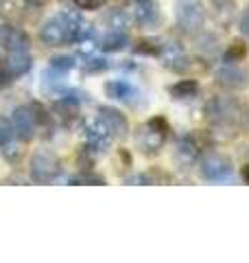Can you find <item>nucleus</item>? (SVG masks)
Returning <instances> with one entry per match:
<instances>
[{"label":"nucleus","mask_w":249,"mask_h":263,"mask_svg":"<svg viewBox=\"0 0 249 263\" xmlns=\"http://www.w3.org/2000/svg\"><path fill=\"white\" fill-rule=\"evenodd\" d=\"M61 174V162L57 158V154L51 149H37L31 156L29 162V176L33 182L37 184H48L57 180Z\"/></svg>","instance_id":"f257e3e1"},{"label":"nucleus","mask_w":249,"mask_h":263,"mask_svg":"<svg viewBox=\"0 0 249 263\" xmlns=\"http://www.w3.org/2000/svg\"><path fill=\"white\" fill-rule=\"evenodd\" d=\"M175 20L177 27L188 33V35H197L203 29L205 22V9L201 0H175Z\"/></svg>","instance_id":"f03ea898"},{"label":"nucleus","mask_w":249,"mask_h":263,"mask_svg":"<svg viewBox=\"0 0 249 263\" xmlns=\"http://www.w3.org/2000/svg\"><path fill=\"white\" fill-rule=\"evenodd\" d=\"M199 174L208 182H227L234 176V167H232V160L225 154L210 152L199 160Z\"/></svg>","instance_id":"7ed1b4c3"},{"label":"nucleus","mask_w":249,"mask_h":263,"mask_svg":"<svg viewBox=\"0 0 249 263\" xmlns=\"http://www.w3.org/2000/svg\"><path fill=\"white\" fill-rule=\"evenodd\" d=\"M205 117L214 125H232L240 117V105L232 97H212L205 103Z\"/></svg>","instance_id":"20e7f679"},{"label":"nucleus","mask_w":249,"mask_h":263,"mask_svg":"<svg viewBox=\"0 0 249 263\" xmlns=\"http://www.w3.org/2000/svg\"><path fill=\"white\" fill-rule=\"evenodd\" d=\"M83 136H86V143H88V149L90 152H105L112 143V132L107 129V125L101 119H92V121H86L83 125Z\"/></svg>","instance_id":"39448f33"},{"label":"nucleus","mask_w":249,"mask_h":263,"mask_svg":"<svg viewBox=\"0 0 249 263\" xmlns=\"http://www.w3.org/2000/svg\"><path fill=\"white\" fill-rule=\"evenodd\" d=\"M61 18L66 22V29H68V42L81 44L92 35V22H88L83 18L79 9H66L61 13Z\"/></svg>","instance_id":"423d86ee"},{"label":"nucleus","mask_w":249,"mask_h":263,"mask_svg":"<svg viewBox=\"0 0 249 263\" xmlns=\"http://www.w3.org/2000/svg\"><path fill=\"white\" fill-rule=\"evenodd\" d=\"M214 79H217V84L225 90H245L249 86V72L245 68H240V66H234V64H225L221 66V68L214 72Z\"/></svg>","instance_id":"0eeeda50"},{"label":"nucleus","mask_w":249,"mask_h":263,"mask_svg":"<svg viewBox=\"0 0 249 263\" xmlns=\"http://www.w3.org/2000/svg\"><path fill=\"white\" fill-rule=\"evenodd\" d=\"M0 46L7 48L9 53H29L31 48V37L27 31L13 24H3L0 27Z\"/></svg>","instance_id":"6e6552de"},{"label":"nucleus","mask_w":249,"mask_h":263,"mask_svg":"<svg viewBox=\"0 0 249 263\" xmlns=\"http://www.w3.org/2000/svg\"><path fill=\"white\" fill-rule=\"evenodd\" d=\"M11 125H13V134H18V138L24 141V143L33 141V138H35V132L39 127L29 105H20V108L13 110Z\"/></svg>","instance_id":"1a4fd4ad"},{"label":"nucleus","mask_w":249,"mask_h":263,"mask_svg":"<svg viewBox=\"0 0 249 263\" xmlns=\"http://www.w3.org/2000/svg\"><path fill=\"white\" fill-rule=\"evenodd\" d=\"M98 119L107 125V129L112 132L114 138H120L122 141V138L129 136V121L120 110L112 108V105H98Z\"/></svg>","instance_id":"9d476101"},{"label":"nucleus","mask_w":249,"mask_h":263,"mask_svg":"<svg viewBox=\"0 0 249 263\" xmlns=\"http://www.w3.org/2000/svg\"><path fill=\"white\" fill-rule=\"evenodd\" d=\"M39 37L46 46H64L68 42V29H66V22L61 15L57 18H51L42 24L39 29Z\"/></svg>","instance_id":"9b49d317"},{"label":"nucleus","mask_w":249,"mask_h":263,"mask_svg":"<svg viewBox=\"0 0 249 263\" xmlns=\"http://www.w3.org/2000/svg\"><path fill=\"white\" fill-rule=\"evenodd\" d=\"M164 143H166V136L160 134L157 129H153L149 123L136 132V145H138V149H142V154H147V156L160 154Z\"/></svg>","instance_id":"f8f14e48"},{"label":"nucleus","mask_w":249,"mask_h":263,"mask_svg":"<svg viewBox=\"0 0 249 263\" xmlns=\"http://www.w3.org/2000/svg\"><path fill=\"white\" fill-rule=\"evenodd\" d=\"M173 162L175 167L179 169H190L193 164L199 162V145H195L190 138L181 141L177 147H175V154H173Z\"/></svg>","instance_id":"ddd939ff"},{"label":"nucleus","mask_w":249,"mask_h":263,"mask_svg":"<svg viewBox=\"0 0 249 263\" xmlns=\"http://www.w3.org/2000/svg\"><path fill=\"white\" fill-rule=\"evenodd\" d=\"M105 95L110 99H114V101H122V103H129V105L138 101V90L134 86H129L127 81H107Z\"/></svg>","instance_id":"4468645a"},{"label":"nucleus","mask_w":249,"mask_h":263,"mask_svg":"<svg viewBox=\"0 0 249 263\" xmlns=\"http://www.w3.org/2000/svg\"><path fill=\"white\" fill-rule=\"evenodd\" d=\"M134 20L138 24H142V27H155L157 22H160V9L149 0L147 3H138L136 11H134Z\"/></svg>","instance_id":"2eb2a0df"},{"label":"nucleus","mask_w":249,"mask_h":263,"mask_svg":"<svg viewBox=\"0 0 249 263\" xmlns=\"http://www.w3.org/2000/svg\"><path fill=\"white\" fill-rule=\"evenodd\" d=\"M127 44H129V37L125 31H110L101 40L98 46H101V51H105V53H120L127 48Z\"/></svg>","instance_id":"dca6fc26"},{"label":"nucleus","mask_w":249,"mask_h":263,"mask_svg":"<svg viewBox=\"0 0 249 263\" xmlns=\"http://www.w3.org/2000/svg\"><path fill=\"white\" fill-rule=\"evenodd\" d=\"M33 66V60L29 53H9V60H7V70L11 72L13 77H22L27 75Z\"/></svg>","instance_id":"f3484780"},{"label":"nucleus","mask_w":249,"mask_h":263,"mask_svg":"<svg viewBox=\"0 0 249 263\" xmlns=\"http://www.w3.org/2000/svg\"><path fill=\"white\" fill-rule=\"evenodd\" d=\"M131 18L122 9H110L103 13V24L110 27V31H127Z\"/></svg>","instance_id":"a211bd4d"},{"label":"nucleus","mask_w":249,"mask_h":263,"mask_svg":"<svg viewBox=\"0 0 249 263\" xmlns=\"http://www.w3.org/2000/svg\"><path fill=\"white\" fill-rule=\"evenodd\" d=\"M169 92L175 99H190L199 95V81L197 79H179L177 84L169 88Z\"/></svg>","instance_id":"6ab92c4d"},{"label":"nucleus","mask_w":249,"mask_h":263,"mask_svg":"<svg viewBox=\"0 0 249 263\" xmlns=\"http://www.w3.org/2000/svg\"><path fill=\"white\" fill-rule=\"evenodd\" d=\"M134 182H140V184H171L173 178H171V174H166V171L153 167V169H149L147 174L136 176Z\"/></svg>","instance_id":"aec40b11"},{"label":"nucleus","mask_w":249,"mask_h":263,"mask_svg":"<svg viewBox=\"0 0 249 263\" xmlns=\"http://www.w3.org/2000/svg\"><path fill=\"white\" fill-rule=\"evenodd\" d=\"M197 51L201 55H208V57L217 55L219 53V40H217V35H212V33H203V35L197 40Z\"/></svg>","instance_id":"412c9836"},{"label":"nucleus","mask_w":249,"mask_h":263,"mask_svg":"<svg viewBox=\"0 0 249 263\" xmlns=\"http://www.w3.org/2000/svg\"><path fill=\"white\" fill-rule=\"evenodd\" d=\"M245 55H247V44L243 42V40H234V42L227 46V51H225V55H223V60H225V64H232V62L245 60Z\"/></svg>","instance_id":"4be33fe9"},{"label":"nucleus","mask_w":249,"mask_h":263,"mask_svg":"<svg viewBox=\"0 0 249 263\" xmlns=\"http://www.w3.org/2000/svg\"><path fill=\"white\" fill-rule=\"evenodd\" d=\"M134 53L138 55H160L162 53V44L157 40H138L134 44Z\"/></svg>","instance_id":"5701e85b"},{"label":"nucleus","mask_w":249,"mask_h":263,"mask_svg":"<svg viewBox=\"0 0 249 263\" xmlns=\"http://www.w3.org/2000/svg\"><path fill=\"white\" fill-rule=\"evenodd\" d=\"M42 86H44L46 90H53V92H59V90L64 88V79H61V70H48L46 75H42Z\"/></svg>","instance_id":"b1692460"},{"label":"nucleus","mask_w":249,"mask_h":263,"mask_svg":"<svg viewBox=\"0 0 249 263\" xmlns=\"http://www.w3.org/2000/svg\"><path fill=\"white\" fill-rule=\"evenodd\" d=\"M22 156H24V149H22V145H20V143L9 141L7 145H3V158H5L7 162L15 164V162H20V160H22Z\"/></svg>","instance_id":"393cba45"},{"label":"nucleus","mask_w":249,"mask_h":263,"mask_svg":"<svg viewBox=\"0 0 249 263\" xmlns=\"http://www.w3.org/2000/svg\"><path fill=\"white\" fill-rule=\"evenodd\" d=\"M51 66L55 70H70V68H74L77 66V62H74V57H70V55H55L53 60H51Z\"/></svg>","instance_id":"a878e982"},{"label":"nucleus","mask_w":249,"mask_h":263,"mask_svg":"<svg viewBox=\"0 0 249 263\" xmlns=\"http://www.w3.org/2000/svg\"><path fill=\"white\" fill-rule=\"evenodd\" d=\"M13 141V125L7 117H0V147Z\"/></svg>","instance_id":"bb28decb"},{"label":"nucleus","mask_w":249,"mask_h":263,"mask_svg":"<svg viewBox=\"0 0 249 263\" xmlns=\"http://www.w3.org/2000/svg\"><path fill=\"white\" fill-rule=\"evenodd\" d=\"M31 112H33V117H35V121H37V125H48V121H51V117H48V112L44 110V105L42 103H37V101H33L31 105Z\"/></svg>","instance_id":"cd10ccee"},{"label":"nucleus","mask_w":249,"mask_h":263,"mask_svg":"<svg viewBox=\"0 0 249 263\" xmlns=\"http://www.w3.org/2000/svg\"><path fill=\"white\" fill-rule=\"evenodd\" d=\"M72 184H105V180L96 174H79L70 180Z\"/></svg>","instance_id":"c85d7f7f"},{"label":"nucleus","mask_w":249,"mask_h":263,"mask_svg":"<svg viewBox=\"0 0 249 263\" xmlns=\"http://www.w3.org/2000/svg\"><path fill=\"white\" fill-rule=\"evenodd\" d=\"M107 66L110 64H107L103 57H90L88 62H83V68H86L88 72H101V70L107 68Z\"/></svg>","instance_id":"c756f323"},{"label":"nucleus","mask_w":249,"mask_h":263,"mask_svg":"<svg viewBox=\"0 0 249 263\" xmlns=\"http://www.w3.org/2000/svg\"><path fill=\"white\" fill-rule=\"evenodd\" d=\"M15 9H18V5H15L13 0H0V20L11 18L15 13Z\"/></svg>","instance_id":"7c9ffc66"},{"label":"nucleus","mask_w":249,"mask_h":263,"mask_svg":"<svg viewBox=\"0 0 249 263\" xmlns=\"http://www.w3.org/2000/svg\"><path fill=\"white\" fill-rule=\"evenodd\" d=\"M149 125H151L153 129H157L160 134L169 136V121H166L164 117H153V119H149Z\"/></svg>","instance_id":"2f4dec72"},{"label":"nucleus","mask_w":249,"mask_h":263,"mask_svg":"<svg viewBox=\"0 0 249 263\" xmlns=\"http://www.w3.org/2000/svg\"><path fill=\"white\" fill-rule=\"evenodd\" d=\"M79 9H101L107 5V0H74Z\"/></svg>","instance_id":"473e14b6"},{"label":"nucleus","mask_w":249,"mask_h":263,"mask_svg":"<svg viewBox=\"0 0 249 263\" xmlns=\"http://www.w3.org/2000/svg\"><path fill=\"white\" fill-rule=\"evenodd\" d=\"M238 29H240V33H243V35H247V37H249V7H247V9H245L243 13H240Z\"/></svg>","instance_id":"72a5a7b5"},{"label":"nucleus","mask_w":249,"mask_h":263,"mask_svg":"<svg viewBox=\"0 0 249 263\" xmlns=\"http://www.w3.org/2000/svg\"><path fill=\"white\" fill-rule=\"evenodd\" d=\"M11 81H13V75L7 70V66H5V70H0V88L11 86Z\"/></svg>","instance_id":"f704fd0d"},{"label":"nucleus","mask_w":249,"mask_h":263,"mask_svg":"<svg viewBox=\"0 0 249 263\" xmlns=\"http://www.w3.org/2000/svg\"><path fill=\"white\" fill-rule=\"evenodd\" d=\"M240 178H243L245 184H249V164H243V169H240Z\"/></svg>","instance_id":"c9c22d12"},{"label":"nucleus","mask_w":249,"mask_h":263,"mask_svg":"<svg viewBox=\"0 0 249 263\" xmlns=\"http://www.w3.org/2000/svg\"><path fill=\"white\" fill-rule=\"evenodd\" d=\"M27 3H29L31 7H44V5L48 3V0H27Z\"/></svg>","instance_id":"e433bc0d"},{"label":"nucleus","mask_w":249,"mask_h":263,"mask_svg":"<svg viewBox=\"0 0 249 263\" xmlns=\"http://www.w3.org/2000/svg\"><path fill=\"white\" fill-rule=\"evenodd\" d=\"M243 127L249 132V112H245V114H243Z\"/></svg>","instance_id":"4c0bfd02"},{"label":"nucleus","mask_w":249,"mask_h":263,"mask_svg":"<svg viewBox=\"0 0 249 263\" xmlns=\"http://www.w3.org/2000/svg\"><path fill=\"white\" fill-rule=\"evenodd\" d=\"M212 3H214V5H219V7H221V5H225V3H227V0H212Z\"/></svg>","instance_id":"58836bf2"},{"label":"nucleus","mask_w":249,"mask_h":263,"mask_svg":"<svg viewBox=\"0 0 249 263\" xmlns=\"http://www.w3.org/2000/svg\"><path fill=\"white\" fill-rule=\"evenodd\" d=\"M136 3H149V0H136Z\"/></svg>","instance_id":"ea45409f"}]
</instances>
